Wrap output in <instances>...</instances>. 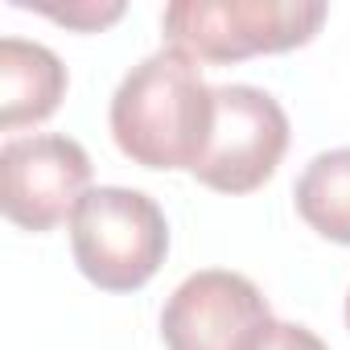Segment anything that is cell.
Here are the masks:
<instances>
[{
	"label": "cell",
	"mask_w": 350,
	"mask_h": 350,
	"mask_svg": "<svg viewBox=\"0 0 350 350\" xmlns=\"http://www.w3.org/2000/svg\"><path fill=\"white\" fill-rule=\"evenodd\" d=\"M70 247L79 272L91 284L107 293H132L148 284L165 264L169 227L148 194L99 186L79 202L70 219Z\"/></svg>",
	"instance_id": "obj_3"
},
{
	"label": "cell",
	"mask_w": 350,
	"mask_h": 350,
	"mask_svg": "<svg viewBox=\"0 0 350 350\" xmlns=\"http://www.w3.org/2000/svg\"><path fill=\"white\" fill-rule=\"evenodd\" d=\"M38 13H46V17L58 21V25L103 29V25H111V21L124 17V5H120V0H111V5H95V0H87V5H66V9H58V5H38Z\"/></svg>",
	"instance_id": "obj_9"
},
{
	"label": "cell",
	"mask_w": 350,
	"mask_h": 350,
	"mask_svg": "<svg viewBox=\"0 0 350 350\" xmlns=\"http://www.w3.org/2000/svg\"><path fill=\"white\" fill-rule=\"evenodd\" d=\"M91 157L70 136H17L0 148V206L25 231L75 219L91 194Z\"/></svg>",
	"instance_id": "obj_5"
},
{
	"label": "cell",
	"mask_w": 350,
	"mask_h": 350,
	"mask_svg": "<svg viewBox=\"0 0 350 350\" xmlns=\"http://www.w3.org/2000/svg\"><path fill=\"white\" fill-rule=\"evenodd\" d=\"M346 325H350V293H346Z\"/></svg>",
	"instance_id": "obj_11"
},
{
	"label": "cell",
	"mask_w": 350,
	"mask_h": 350,
	"mask_svg": "<svg viewBox=\"0 0 350 350\" xmlns=\"http://www.w3.org/2000/svg\"><path fill=\"white\" fill-rule=\"evenodd\" d=\"M325 21V5L301 0H173L161 17L169 50L194 62H239L305 46Z\"/></svg>",
	"instance_id": "obj_2"
},
{
	"label": "cell",
	"mask_w": 350,
	"mask_h": 350,
	"mask_svg": "<svg viewBox=\"0 0 350 350\" xmlns=\"http://www.w3.org/2000/svg\"><path fill=\"white\" fill-rule=\"evenodd\" d=\"M66 95V66L54 50L21 38L0 42V128L17 132L21 124H38L54 116Z\"/></svg>",
	"instance_id": "obj_7"
},
{
	"label": "cell",
	"mask_w": 350,
	"mask_h": 350,
	"mask_svg": "<svg viewBox=\"0 0 350 350\" xmlns=\"http://www.w3.org/2000/svg\"><path fill=\"white\" fill-rule=\"evenodd\" d=\"M297 215L325 239L350 243V148L321 152L297 182Z\"/></svg>",
	"instance_id": "obj_8"
},
{
	"label": "cell",
	"mask_w": 350,
	"mask_h": 350,
	"mask_svg": "<svg viewBox=\"0 0 350 350\" xmlns=\"http://www.w3.org/2000/svg\"><path fill=\"white\" fill-rule=\"evenodd\" d=\"M268 321V301L247 276L206 268L165 301L161 338L169 350H252Z\"/></svg>",
	"instance_id": "obj_6"
},
{
	"label": "cell",
	"mask_w": 350,
	"mask_h": 350,
	"mask_svg": "<svg viewBox=\"0 0 350 350\" xmlns=\"http://www.w3.org/2000/svg\"><path fill=\"white\" fill-rule=\"evenodd\" d=\"M284 148L288 116L268 91L247 83L215 87V128L190 173L219 194H252L276 173Z\"/></svg>",
	"instance_id": "obj_4"
},
{
	"label": "cell",
	"mask_w": 350,
	"mask_h": 350,
	"mask_svg": "<svg viewBox=\"0 0 350 350\" xmlns=\"http://www.w3.org/2000/svg\"><path fill=\"white\" fill-rule=\"evenodd\" d=\"M252 350H329L313 329L293 325V321H268V329L256 338Z\"/></svg>",
	"instance_id": "obj_10"
},
{
	"label": "cell",
	"mask_w": 350,
	"mask_h": 350,
	"mask_svg": "<svg viewBox=\"0 0 350 350\" xmlns=\"http://www.w3.org/2000/svg\"><path fill=\"white\" fill-rule=\"evenodd\" d=\"M215 128V87L182 50H157L111 95V136L144 169H194Z\"/></svg>",
	"instance_id": "obj_1"
}]
</instances>
